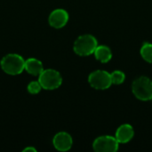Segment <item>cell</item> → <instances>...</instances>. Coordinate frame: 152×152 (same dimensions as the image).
Listing matches in <instances>:
<instances>
[{
    "mask_svg": "<svg viewBox=\"0 0 152 152\" xmlns=\"http://www.w3.org/2000/svg\"><path fill=\"white\" fill-rule=\"evenodd\" d=\"M3 71L10 76L20 75L25 70V60L17 53H8L0 61Z\"/></svg>",
    "mask_w": 152,
    "mask_h": 152,
    "instance_id": "cell-1",
    "label": "cell"
},
{
    "mask_svg": "<svg viewBox=\"0 0 152 152\" xmlns=\"http://www.w3.org/2000/svg\"><path fill=\"white\" fill-rule=\"evenodd\" d=\"M98 46V41L92 35H82L74 42V52L79 56H88L94 53Z\"/></svg>",
    "mask_w": 152,
    "mask_h": 152,
    "instance_id": "cell-2",
    "label": "cell"
},
{
    "mask_svg": "<svg viewBox=\"0 0 152 152\" xmlns=\"http://www.w3.org/2000/svg\"><path fill=\"white\" fill-rule=\"evenodd\" d=\"M134 95L141 101L152 100V81L147 77H140L132 84Z\"/></svg>",
    "mask_w": 152,
    "mask_h": 152,
    "instance_id": "cell-3",
    "label": "cell"
},
{
    "mask_svg": "<svg viewBox=\"0 0 152 152\" xmlns=\"http://www.w3.org/2000/svg\"><path fill=\"white\" fill-rule=\"evenodd\" d=\"M38 81L45 90H55L59 88L62 83V77L59 71L47 69H44L38 76Z\"/></svg>",
    "mask_w": 152,
    "mask_h": 152,
    "instance_id": "cell-4",
    "label": "cell"
},
{
    "mask_svg": "<svg viewBox=\"0 0 152 152\" xmlns=\"http://www.w3.org/2000/svg\"><path fill=\"white\" fill-rule=\"evenodd\" d=\"M90 86L97 90H106L112 85L110 74L105 70H95L88 77Z\"/></svg>",
    "mask_w": 152,
    "mask_h": 152,
    "instance_id": "cell-5",
    "label": "cell"
},
{
    "mask_svg": "<svg viewBox=\"0 0 152 152\" xmlns=\"http://www.w3.org/2000/svg\"><path fill=\"white\" fill-rule=\"evenodd\" d=\"M119 148V142L116 137L103 135L96 138L93 143V149L96 152H115Z\"/></svg>",
    "mask_w": 152,
    "mask_h": 152,
    "instance_id": "cell-6",
    "label": "cell"
},
{
    "mask_svg": "<svg viewBox=\"0 0 152 152\" xmlns=\"http://www.w3.org/2000/svg\"><path fill=\"white\" fill-rule=\"evenodd\" d=\"M69 21V13L64 9H55L53 10L48 18V22L51 27L54 28H63Z\"/></svg>",
    "mask_w": 152,
    "mask_h": 152,
    "instance_id": "cell-7",
    "label": "cell"
},
{
    "mask_svg": "<svg viewBox=\"0 0 152 152\" xmlns=\"http://www.w3.org/2000/svg\"><path fill=\"white\" fill-rule=\"evenodd\" d=\"M53 147L59 151H68L73 144L72 137L67 132H60L56 134L53 139Z\"/></svg>",
    "mask_w": 152,
    "mask_h": 152,
    "instance_id": "cell-8",
    "label": "cell"
},
{
    "mask_svg": "<svg viewBox=\"0 0 152 152\" xmlns=\"http://www.w3.org/2000/svg\"><path fill=\"white\" fill-rule=\"evenodd\" d=\"M134 135V131L133 126L128 124H124L117 129L115 137L119 143H127L133 139Z\"/></svg>",
    "mask_w": 152,
    "mask_h": 152,
    "instance_id": "cell-9",
    "label": "cell"
},
{
    "mask_svg": "<svg viewBox=\"0 0 152 152\" xmlns=\"http://www.w3.org/2000/svg\"><path fill=\"white\" fill-rule=\"evenodd\" d=\"M25 70L31 76L38 77L44 70L42 61L36 58H28L25 60Z\"/></svg>",
    "mask_w": 152,
    "mask_h": 152,
    "instance_id": "cell-10",
    "label": "cell"
},
{
    "mask_svg": "<svg viewBox=\"0 0 152 152\" xmlns=\"http://www.w3.org/2000/svg\"><path fill=\"white\" fill-rule=\"evenodd\" d=\"M96 60L102 63L109 62L112 58V53L107 45H98L94 53Z\"/></svg>",
    "mask_w": 152,
    "mask_h": 152,
    "instance_id": "cell-11",
    "label": "cell"
},
{
    "mask_svg": "<svg viewBox=\"0 0 152 152\" xmlns=\"http://www.w3.org/2000/svg\"><path fill=\"white\" fill-rule=\"evenodd\" d=\"M141 55L143 60L149 63H152V44L145 43L141 48Z\"/></svg>",
    "mask_w": 152,
    "mask_h": 152,
    "instance_id": "cell-12",
    "label": "cell"
},
{
    "mask_svg": "<svg viewBox=\"0 0 152 152\" xmlns=\"http://www.w3.org/2000/svg\"><path fill=\"white\" fill-rule=\"evenodd\" d=\"M110 77H111L112 84H114V85H120V84L124 83V81L126 79V75L121 70H115V71H113L110 74Z\"/></svg>",
    "mask_w": 152,
    "mask_h": 152,
    "instance_id": "cell-13",
    "label": "cell"
},
{
    "mask_svg": "<svg viewBox=\"0 0 152 152\" xmlns=\"http://www.w3.org/2000/svg\"><path fill=\"white\" fill-rule=\"evenodd\" d=\"M41 89H43V88H42L38 80L37 81H31L27 86L28 92L31 94H37L41 91Z\"/></svg>",
    "mask_w": 152,
    "mask_h": 152,
    "instance_id": "cell-14",
    "label": "cell"
},
{
    "mask_svg": "<svg viewBox=\"0 0 152 152\" xmlns=\"http://www.w3.org/2000/svg\"><path fill=\"white\" fill-rule=\"evenodd\" d=\"M22 152H37V149L34 148V147H32V146H28V147L25 148L22 151Z\"/></svg>",
    "mask_w": 152,
    "mask_h": 152,
    "instance_id": "cell-15",
    "label": "cell"
}]
</instances>
